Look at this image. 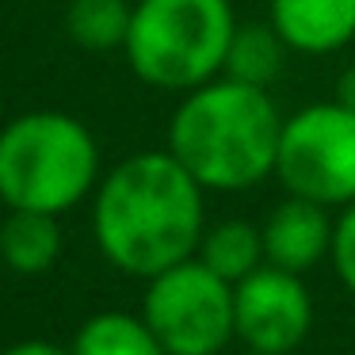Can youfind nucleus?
<instances>
[{
    "instance_id": "6",
    "label": "nucleus",
    "mask_w": 355,
    "mask_h": 355,
    "mask_svg": "<svg viewBox=\"0 0 355 355\" xmlns=\"http://www.w3.org/2000/svg\"><path fill=\"white\" fill-rule=\"evenodd\" d=\"M275 180L286 195L313 199L329 210L355 202V111L321 100L286 115Z\"/></svg>"
},
{
    "instance_id": "15",
    "label": "nucleus",
    "mask_w": 355,
    "mask_h": 355,
    "mask_svg": "<svg viewBox=\"0 0 355 355\" xmlns=\"http://www.w3.org/2000/svg\"><path fill=\"white\" fill-rule=\"evenodd\" d=\"M332 268H336L340 283L355 294V202H347L336 218V233H332Z\"/></svg>"
},
{
    "instance_id": "12",
    "label": "nucleus",
    "mask_w": 355,
    "mask_h": 355,
    "mask_svg": "<svg viewBox=\"0 0 355 355\" xmlns=\"http://www.w3.org/2000/svg\"><path fill=\"white\" fill-rule=\"evenodd\" d=\"M199 256L214 275H222L225 283H241L245 275H252L260 263H268L263 256V233L260 225L245 222V218H225V222L202 230Z\"/></svg>"
},
{
    "instance_id": "2",
    "label": "nucleus",
    "mask_w": 355,
    "mask_h": 355,
    "mask_svg": "<svg viewBox=\"0 0 355 355\" xmlns=\"http://www.w3.org/2000/svg\"><path fill=\"white\" fill-rule=\"evenodd\" d=\"M283 111L271 88L214 77L184 92L168 119V153L207 191H248L275 176Z\"/></svg>"
},
{
    "instance_id": "7",
    "label": "nucleus",
    "mask_w": 355,
    "mask_h": 355,
    "mask_svg": "<svg viewBox=\"0 0 355 355\" xmlns=\"http://www.w3.org/2000/svg\"><path fill=\"white\" fill-rule=\"evenodd\" d=\"M237 340L256 352H294L313 329V298L302 275L275 263H260L252 275L233 283Z\"/></svg>"
},
{
    "instance_id": "11",
    "label": "nucleus",
    "mask_w": 355,
    "mask_h": 355,
    "mask_svg": "<svg viewBox=\"0 0 355 355\" xmlns=\"http://www.w3.org/2000/svg\"><path fill=\"white\" fill-rule=\"evenodd\" d=\"M286 58H291V46L271 24H237L222 77H233L241 85H256V88H271L283 77Z\"/></svg>"
},
{
    "instance_id": "13",
    "label": "nucleus",
    "mask_w": 355,
    "mask_h": 355,
    "mask_svg": "<svg viewBox=\"0 0 355 355\" xmlns=\"http://www.w3.org/2000/svg\"><path fill=\"white\" fill-rule=\"evenodd\" d=\"M69 355H168L146 317L130 313H96L73 336Z\"/></svg>"
},
{
    "instance_id": "18",
    "label": "nucleus",
    "mask_w": 355,
    "mask_h": 355,
    "mask_svg": "<svg viewBox=\"0 0 355 355\" xmlns=\"http://www.w3.org/2000/svg\"><path fill=\"white\" fill-rule=\"evenodd\" d=\"M245 355H291V352H256V347H248Z\"/></svg>"
},
{
    "instance_id": "4",
    "label": "nucleus",
    "mask_w": 355,
    "mask_h": 355,
    "mask_svg": "<svg viewBox=\"0 0 355 355\" xmlns=\"http://www.w3.org/2000/svg\"><path fill=\"white\" fill-rule=\"evenodd\" d=\"M233 31V0H138L123 54L141 85L184 96L222 77Z\"/></svg>"
},
{
    "instance_id": "14",
    "label": "nucleus",
    "mask_w": 355,
    "mask_h": 355,
    "mask_svg": "<svg viewBox=\"0 0 355 355\" xmlns=\"http://www.w3.org/2000/svg\"><path fill=\"white\" fill-rule=\"evenodd\" d=\"M134 4L126 0H69L65 8V31L88 54H111L126 46Z\"/></svg>"
},
{
    "instance_id": "1",
    "label": "nucleus",
    "mask_w": 355,
    "mask_h": 355,
    "mask_svg": "<svg viewBox=\"0 0 355 355\" xmlns=\"http://www.w3.org/2000/svg\"><path fill=\"white\" fill-rule=\"evenodd\" d=\"M207 187L168 153L146 149L119 161L96 187V245L119 271L153 279L191 260L207 230Z\"/></svg>"
},
{
    "instance_id": "3",
    "label": "nucleus",
    "mask_w": 355,
    "mask_h": 355,
    "mask_svg": "<svg viewBox=\"0 0 355 355\" xmlns=\"http://www.w3.org/2000/svg\"><path fill=\"white\" fill-rule=\"evenodd\" d=\"M100 180V146L65 111H27L0 130V199L8 210L65 214Z\"/></svg>"
},
{
    "instance_id": "17",
    "label": "nucleus",
    "mask_w": 355,
    "mask_h": 355,
    "mask_svg": "<svg viewBox=\"0 0 355 355\" xmlns=\"http://www.w3.org/2000/svg\"><path fill=\"white\" fill-rule=\"evenodd\" d=\"M0 355H69V352L58 344H46V340H24V344L8 347V352H0Z\"/></svg>"
},
{
    "instance_id": "8",
    "label": "nucleus",
    "mask_w": 355,
    "mask_h": 355,
    "mask_svg": "<svg viewBox=\"0 0 355 355\" xmlns=\"http://www.w3.org/2000/svg\"><path fill=\"white\" fill-rule=\"evenodd\" d=\"M263 233V256L268 263L294 275H306L332 252V233H336V218H329V207L302 195H286L283 202L268 210L260 222Z\"/></svg>"
},
{
    "instance_id": "9",
    "label": "nucleus",
    "mask_w": 355,
    "mask_h": 355,
    "mask_svg": "<svg viewBox=\"0 0 355 355\" xmlns=\"http://www.w3.org/2000/svg\"><path fill=\"white\" fill-rule=\"evenodd\" d=\"M268 24L291 54L329 58L355 39V0H268Z\"/></svg>"
},
{
    "instance_id": "5",
    "label": "nucleus",
    "mask_w": 355,
    "mask_h": 355,
    "mask_svg": "<svg viewBox=\"0 0 355 355\" xmlns=\"http://www.w3.org/2000/svg\"><path fill=\"white\" fill-rule=\"evenodd\" d=\"M141 317L168 355H218L237 336L233 283L214 275L199 256L146 279Z\"/></svg>"
},
{
    "instance_id": "10",
    "label": "nucleus",
    "mask_w": 355,
    "mask_h": 355,
    "mask_svg": "<svg viewBox=\"0 0 355 355\" xmlns=\"http://www.w3.org/2000/svg\"><path fill=\"white\" fill-rule=\"evenodd\" d=\"M0 256L19 275H42L62 256V225L58 214L42 210H12L0 225Z\"/></svg>"
},
{
    "instance_id": "16",
    "label": "nucleus",
    "mask_w": 355,
    "mask_h": 355,
    "mask_svg": "<svg viewBox=\"0 0 355 355\" xmlns=\"http://www.w3.org/2000/svg\"><path fill=\"white\" fill-rule=\"evenodd\" d=\"M332 100L355 111V62H352V65H347V69L336 77V88H332Z\"/></svg>"
}]
</instances>
